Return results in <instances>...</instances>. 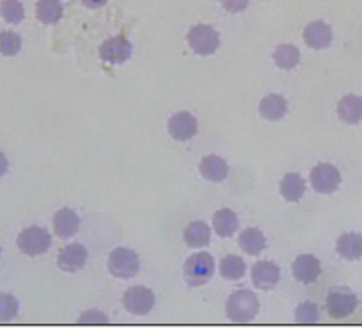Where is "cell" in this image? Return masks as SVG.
Returning a JSON list of instances; mask_svg holds the SVG:
<instances>
[{
	"label": "cell",
	"mask_w": 362,
	"mask_h": 329,
	"mask_svg": "<svg viewBox=\"0 0 362 329\" xmlns=\"http://www.w3.org/2000/svg\"><path fill=\"white\" fill-rule=\"evenodd\" d=\"M260 311L258 297L250 290H238L231 294L226 304V314L233 323H250Z\"/></svg>",
	"instance_id": "cell-1"
},
{
	"label": "cell",
	"mask_w": 362,
	"mask_h": 329,
	"mask_svg": "<svg viewBox=\"0 0 362 329\" xmlns=\"http://www.w3.org/2000/svg\"><path fill=\"white\" fill-rule=\"evenodd\" d=\"M216 263L209 253L192 254L183 266V277L188 287H202L212 278Z\"/></svg>",
	"instance_id": "cell-2"
},
{
	"label": "cell",
	"mask_w": 362,
	"mask_h": 329,
	"mask_svg": "<svg viewBox=\"0 0 362 329\" xmlns=\"http://www.w3.org/2000/svg\"><path fill=\"white\" fill-rule=\"evenodd\" d=\"M52 246V236L45 227L40 225H31L24 229L18 236V248L26 256H41L47 253Z\"/></svg>",
	"instance_id": "cell-3"
},
{
	"label": "cell",
	"mask_w": 362,
	"mask_h": 329,
	"mask_svg": "<svg viewBox=\"0 0 362 329\" xmlns=\"http://www.w3.org/2000/svg\"><path fill=\"white\" fill-rule=\"evenodd\" d=\"M141 268V260L137 253L129 248H117L110 254L108 270L113 277L129 280L134 278Z\"/></svg>",
	"instance_id": "cell-4"
},
{
	"label": "cell",
	"mask_w": 362,
	"mask_h": 329,
	"mask_svg": "<svg viewBox=\"0 0 362 329\" xmlns=\"http://www.w3.org/2000/svg\"><path fill=\"white\" fill-rule=\"evenodd\" d=\"M187 40L192 50L202 56L212 55L221 44L219 32L214 30L212 26H209V24H197V26H193L188 31Z\"/></svg>",
	"instance_id": "cell-5"
},
{
	"label": "cell",
	"mask_w": 362,
	"mask_h": 329,
	"mask_svg": "<svg viewBox=\"0 0 362 329\" xmlns=\"http://www.w3.org/2000/svg\"><path fill=\"white\" fill-rule=\"evenodd\" d=\"M156 295L154 292L147 287L135 285L130 287L129 290L123 294V307L135 316H146L154 309Z\"/></svg>",
	"instance_id": "cell-6"
},
{
	"label": "cell",
	"mask_w": 362,
	"mask_h": 329,
	"mask_svg": "<svg viewBox=\"0 0 362 329\" xmlns=\"http://www.w3.org/2000/svg\"><path fill=\"white\" fill-rule=\"evenodd\" d=\"M357 307V295L347 287H339L328 294L327 311L333 319L349 318Z\"/></svg>",
	"instance_id": "cell-7"
},
{
	"label": "cell",
	"mask_w": 362,
	"mask_h": 329,
	"mask_svg": "<svg viewBox=\"0 0 362 329\" xmlns=\"http://www.w3.org/2000/svg\"><path fill=\"white\" fill-rule=\"evenodd\" d=\"M310 181L313 190L323 193V195H330L339 188L340 172L332 164H318L311 169Z\"/></svg>",
	"instance_id": "cell-8"
},
{
	"label": "cell",
	"mask_w": 362,
	"mask_h": 329,
	"mask_svg": "<svg viewBox=\"0 0 362 329\" xmlns=\"http://www.w3.org/2000/svg\"><path fill=\"white\" fill-rule=\"evenodd\" d=\"M132 55V43L123 35L108 38L100 47L101 60L108 61V64H123L130 59Z\"/></svg>",
	"instance_id": "cell-9"
},
{
	"label": "cell",
	"mask_w": 362,
	"mask_h": 329,
	"mask_svg": "<svg viewBox=\"0 0 362 329\" xmlns=\"http://www.w3.org/2000/svg\"><path fill=\"white\" fill-rule=\"evenodd\" d=\"M59 268L62 271H67V273H76V271L82 270L88 263V249L79 242H72L67 244L59 254Z\"/></svg>",
	"instance_id": "cell-10"
},
{
	"label": "cell",
	"mask_w": 362,
	"mask_h": 329,
	"mask_svg": "<svg viewBox=\"0 0 362 329\" xmlns=\"http://www.w3.org/2000/svg\"><path fill=\"white\" fill-rule=\"evenodd\" d=\"M197 130H199L197 118L187 111L173 114L170 123H168V131L178 142H187V140L193 138L197 135Z\"/></svg>",
	"instance_id": "cell-11"
},
{
	"label": "cell",
	"mask_w": 362,
	"mask_h": 329,
	"mask_svg": "<svg viewBox=\"0 0 362 329\" xmlns=\"http://www.w3.org/2000/svg\"><path fill=\"white\" fill-rule=\"evenodd\" d=\"M281 280V270L275 263L272 261H258L253 265L252 270V282L257 289L270 290Z\"/></svg>",
	"instance_id": "cell-12"
},
{
	"label": "cell",
	"mask_w": 362,
	"mask_h": 329,
	"mask_svg": "<svg viewBox=\"0 0 362 329\" xmlns=\"http://www.w3.org/2000/svg\"><path fill=\"white\" fill-rule=\"evenodd\" d=\"M320 273H322V265H320L318 258L313 256V254H301L292 263V275H294V278L298 282L306 283V285L316 282Z\"/></svg>",
	"instance_id": "cell-13"
},
{
	"label": "cell",
	"mask_w": 362,
	"mask_h": 329,
	"mask_svg": "<svg viewBox=\"0 0 362 329\" xmlns=\"http://www.w3.org/2000/svg\"><path fill=\"white\" fill-rule=\"evenodd\" d=\"M304 43L313 50H323L332 43V28L323 20H313L304 28Z\"/></svg>",
	"instance_id": "cell-14"
},
{
	"label": "cell",
	"mask_w": 362,
	"mask_h": 329,
	"mask_svg": "<svg viewBox=\"0 0 362 329\" xmlns=\"http://www.w3.org/2000/svg\"><path fill=\"white\" fill-rule=\"evenodd\" d=\"M79 215L71 208H62L53 217V232L60 239H69V237L76 236L77 230H79Z\"/></svg>",
	"instance_id": "cell-15"
},
{
	"label": "cell",
	"mask_w": 362,
	"mask_h": 329,
	"mask_svg": "<svg viewBox=\"0 0 362 329\" xmlns=\"http://www.w3.org/2000/svg\"><path fill=\"white\" fill-rule=\"evenodd\" d=\"M200 174L212 183H221L228 178L229 166L219 155H205L200 160Z\"/></svg>",
	"instance_id": "cell-16"
},
{
	"label": "cell",
	"mask_w": 362,
	"mask_h": 329,
	"mask_svg": "<svg viewBox=\"0 0 362 329\" xmlns=\"http://www.w3.org/2000/svg\"><path fill=\"white\" fill-rule=\"evenodd\" d=\"M337 253L344 260L354 261L362 258V236L356 232H345L337 241Z\"/></svg>",
	"instance_id": "cell-17"
},
{
	"label": "cell",
	"mask_w": 362,
	"mask_h": 329,
	"mask_svg": "<svg viewBox=\"0 0 362 329\" xmlns=\"http://www.w3.org/2000/svg\"><path fill=\"white\" fill-rule=\"evenodd\" d=\"M337 114L344 123L356 125L362 121V97L359 96H345L337 104Z\"/></svg>",
	"instance_id": "cell-18"
},
{
	"label": "cell",
	"mask_w": 362,
	"mask_h": 329,
	"mask_svg": "<svg viewBox=\"0 0 362 329\" xmlns=\"http://www.w3.org/2000/svg\"><path fill=\"white\" fill-rule=\"evenodd\" d=\"M214 230L219 237H231L234 236L238 227H240V220L238 215L229 208H221L214 213Z\"/></svg>",
	"instance_id": "cell-19"
},
{
	"label": "cell",
	"mask_w": 362,
	"mask_h": 329,
	"mask_svg": "<svg viewBox=\"0 0 362 329\" xmlns=\"http://www.w3.org/2000/svg\"><path fill=\"white\" fill-rule=\"evenodd\" d=\"M183 239L190 248H205L211 242V229L205 222L197 220L187 225L183 232Z\"/></svg>",
	"instance_id": "cell-20"
},
{
	"label": "cell",
	"mask_w": 362,
	"mask_h": 329,
	"mask_svg": "<svg viewBox=\"0 0 362 329\" xmlns=\"http://www.w3.org/2000/svg\"><path fill=\"white\" fill-rule=\"evenodd\" d=\"M240 248L245 251L246 254L250 256H258L263 249L267 248V241L265 236L260 229H255V227H248L245 229L240 234Z\"/></svg>",
	"instance_id": "cell-21"
},
{
	"label": "cell",
	"mask_w": 362,
	"mask_h": 329,
	"mask_svg": "<svg viewBox=\"0 0 362 329\" xmlns=\"http://www.w3.org/2000/svg\"><path fill=\"white\" fill-rule=\"evenodd\" d=\"M304 191H306V183L298 172H289L281 181V195L291 203H296L303 198Z\"/></svg>",
	"instance_id": "cell-22"
},
{
	"label": "cell",
	"mask_w": 362,
	"mask_h": 329,
	"mask_svg": "<svg viewBox=\"0 0 362 329\" xmlns=\"http://www.w3.org/2000/svg\"><path fill=\"white\" fill-rule=\"evenodd\" d=\"M287 113V101L281 94H269L260 102V114L265 120L277 121Z\"/></svg>",
	"instance_id": "cell-23"
},
{
	"label": "cell",
	"mask_w": 362,
	"mask_h": 329,
	"mask_svg": "<svg viewBox=\"0 0 362 329\" xmlns=\"http://www.w3.org/2000/svg\"><path fill=\"white\" fill-rule=\"evenodd\" d=\"M64 16V6L60 0H38L36 19L43 24H57Z\"/></svg>",
	"instance_id": "cell-24"
},
{
	"label": "cell",
	"mask_w": 362,
	"mask_h": 329,
	"mask_svg": "<svg viewBox=\"0 0 362 329\" xmlns=\"http://www.w3.org/2000/svg\"><path fill=\"white\" fill-rule=\"evenodd\" d=\"M274 60L279 68H294L301 60V52L294 44H279L274 52Z\"/></svg>",
	"instance_id": "cell-25"
},
{
	"label": "cell",
	"mask_w": 362,
	"mask_h": 329,
	"mask_svg": "<svg viewBox=\"0 0 362 329\" xmlns=\"http://www.w3.org/2000/svg\"><path fill=\"white\" fill-rule=\"evenodd\" d=\"M221 275L226 280H241L246 273V265L245 261L241 260L240 256H234V254H229V256L222 258L221 261Z\"/></svg>",
	"instance_id": "cell-26"
},
{
	"label": "cell",
	"mask_w": 362,
	"mask_h": 329,
	"mask_svg": "<svg viewBox=\"0 0 362 329\" xmlns=\"http://www.w3.org/2000/svg\"><path fill=\"white\" fill-rule=\"evenodd\" d=\"M23 47V38L14 31H2L0 32V53L4 56H14L21 52Z\"/></svg>",
	"instance_id": "cell-27"
},
{
	"label": "cell",
	"mask_w": 362,
	"mask_h": 329,
	"mask_svg": "<svg viewBox=\"0 0 362 329\" xmlns=\"http://www.w3.org/2000/svg\"><path fill=\"white\" fill-rule=\"evenodd\" d=\"M0 14L9 24H19L24 19V7L19 0H2Z\"/></svg>",
	"instance_id": "cell-28"
},
{
	"label": "cell",
	"mask_w": 362,
	"mask_h": 329,
	"mask_svg": "<svg viewBox=\"0 0 362 329\" xmlns=\"http://www.w3.org/2000/svg\"><path fill=\"white\" fill-rule=\"evenodd\" d=\"M19 304L14 295L0 294V323H9L18 316Z\"/></svg>",
	"instance_id": "cell-29"
},
{
	"label": "cell",
	"mask_w": 362,
	"mask_h": 329,
	"mask_svg": "<svg viewBox=\"0 0 362 329\" xmlns=\"http://www.w3.org/2000/svg\"><path fill=\"white\" fill-rule=\"evenodd\" d=\"M320 319V312L316 304L313 302H304L301 306L296 309V321L301 324H313V323H318Z\"/></svg>",
	"instance_id": "cell-30"
},
{
	"label": "cell",
	"mask_w": 362,
	"mask_h": 329,
	"mask_svg": "<svg viewBox=\"0 0 362 329\" xmlns=\"http://www.w3.org/2000/svg\"><path fill=\"white\" fill-rule=\"evenodd\" d=\"M108 318L100 311H88L79 318V323L82 324H106L108 323Z\"/></svg>",
	"instance_id": "cell-31"
},
{
	"label": "cell",
	"mask_w": 362,
	"mask_h": 329,
	"mask_svg": "<svg viewBox=\"0 0 362 329\" xmlns=\"http://www.w3.org/2000/svg\"><path fill=\"white\" fill-rule=\"evenodd\" d=\"M221 2L222 7L229 12H240L248 6V0H221Z\"/></svg>",
	"instance_id": "cell-32"
},
{
	"label": "cell",
	"mask_w": 362,
	"mask_h": 329,
	"mask_svg": "<svg viewBox=\"0 0 362 329\" xmlns=\"http://www.w3.org/2000/svg\"><path fill=\"white\" fill-rule=\"evenodd\" d=\"M106 2H108V0H82V4H84L86 7H89V9H100V7L105 6Z\"/></svg>",
	"instance_id": "cell-33"
},
{
	"label": "cell",
	"mask_w": 362,
	"mask_h": 329,
	"mask_svg": "<svg viewBox=\"0 0 362 329\" xmlns=\"http://www.w3.org/2000/svg\"><path fill=\"white\" fill-rule=\"evenodd\" d=\"M7 171H9V160H7L6 155L0 152V178H2Z\"/></svg>",
	"instance_id": "cell-34"
},
{
	"label": "cell",
	"mask_w": 362,
	"mask_h": 329,
	"mask_svg": "<svg viewBox=\"0 0 362 329\" xmlns=\"http://www.w3.org/2000/svg\"><path fill=\"white\" fill-rule=\"evenodd\" d=\"M0 254H2V249H0Z\"/></svg>",
	"instance_id": "cell-35"
}]
</instances>
